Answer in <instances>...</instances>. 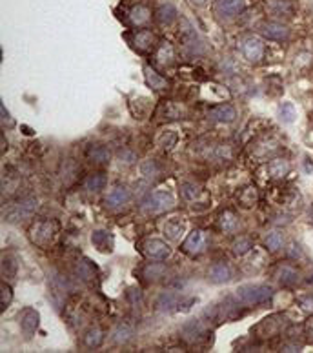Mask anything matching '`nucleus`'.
<instances>
[{
    "label": "nucleus",
    "instance_id": "f257e3e1",
    "mask_svg": "<svg viewBox=\"0 0 313 353\" xmlns=\"http://www.w3.org/2000/svg\"><path fill=\"white\" fill-rule=\"evenodd\" d=\"M38 209V201L33 195H26L22 199L11 201L2 208V217L8 222H21L26 219L33 217L35 211Z\"/></svg>",
    "mask_w": 313,
    "mask_h": 353
},
{
    "label": "nucleus",
    "instance_id": "f03ea898",
    "mask_svg": "<svg viewBox=\"0 0 313 353\" xmlns=\"http://www.w3.org/2000/svg\"><path fill=\"white\" fill-rule=\"evenodd\" d=\"M58 233V222L55 219H44V221H36L29 226L28 237L38 248H48L53 242V239Z\"/></svg>",
    "mask_w": 313,
    "mask_h": 353
},
{
    "label": "nucleus",
    "instance_id": "7ed1b4c3",
    "mask_svg": "<svg viewBox=\"0 0 313 353\" xmlns=\"http://www.w3.org/2000/svg\"><path fill=\"white\" fill-rule=\"evenodd\" d=\"M273 297V288L268 284H244L237 289V299L246 306L264 304Z\"/></svg>",
    "mask_w": 313,
    "mask_h": 353
},
{
    "label": "nucleus",
    "instance_id": "20e7f679",
    "mask_svg": "<svg viewBox=\"0 0 313 353\" xmlns=\"http://www.w3.org/2000/svg\"><path fill=\"white\" fill-rule=\"evenodd\" d=\"M179 38L182 42V49H184L186 55H199V53L204 51V46H202L201 36L197 35L195 28L191 26V22L182 18L181 21V31H179Z\"/></svg>",
    "mask_w": 313,
    "mask_h": 353
},
{
    "label": "nucleus",
    "instance_id": "39448f33",
    "mask_svg": "<svg viewBox=\"0 0 313 353\" xmlns=\"http://www.w3.org/2000/svg\"><path fill=\"white\" fill-rule=\"evenodd\" d=\"M246 8V0H215L213 13L217 15L219 21H231L237 15H241Z\"/></svg>",
    "mask_w": 313,
    "mask_h": 353
},
{
    "label": "nucleus",
    "instance_id": "423d86ee",
    "mask_svg": "<svg viewBox=\"0 0 313 353\" xmlns=\"http://www.w3.org/2000/svg\"><path fill=\"white\" fill-rule=\"evenodd\" d=\"M173 206H175V199H173L171 193H166V191L149 193L148 197L144 199V202H142V208L151 213L166 211V209H171Z\"/></svg>",
    "mask_w": 313,
    "mask_h": 353
},
{
    "label": "nucleus",
    "instance_id": "0eeeda50",
    "mask_svg": "<svg viewBox=\"0 0 313 353\" xmlns=\"http://www.w3.org/2000/svg\"><path fill=\"white\" fill-rule=\"evenodd\" d=\"M242 55H244L246 61L249 62H259L264 56V42L257 36H248L242 41Z\"/></svg>",
    "mask_w": 313,
    "mask_h": 353
},
{
    "label": "nucleus",
    "instance_id": "6e6552de",
    "mask_svg": "<svg viewBox=\"0 0 313 353\" xmlns=\"http://www.w3.org/2000/svg\"><path fill=\"white\" fill-rule=\"evenodd\" d=\"M144 255L151 261H166L171 255V248L161 239H151L144 244Z\"/></svg>",
    "mask_w": 313,
    "mask_h": 353
},
{
    "label": "nucleus",
    "instance_id": "1a4fd4ad",
    "mask_svg": "<svg viewBox=\"0 0 313 353\" xmlns=\"http://www.w3.org/2000/svg\"><path fill=\"white\" fill-rule=\"evenodd\" d=\"M18 322H21V329L24 335L31 337L33 333L38 329V324H41V313L36 311L35 308H24L18 317Z\"/></svg>",
    "mask_w": 313,
    "mask_h": 353
},
{
    "label": "nucleus",
    "instance_id": "9d476101",
    "mask_svg": "<svg viewBox=\"0 0 313 353\" xmlns=\"http://www.w3.org/2000/svg\"><path fill=\"white\" fill-rule=\"evenodd\" d=\"M259 31L268 41H286L289 36V29L279 22H262L259 26Z\"/></svg>",
    "mask_w": 313,
    "mask_h": 353
},
{
    "label": "nucleus",
    "instance_id": "9b49d317",
    "mask_svg": "<svg viewBox=\"0 0 313 353\" xmlns=\"http://www.w3.org/2000/svg\"><path fill=\"white\" fill-rule=\"evenodd\" d=\"M208 119L213 122H221V124H229L237 119V109L231 104H219L208 111Z\"/></svg>",
    "mask_w": 313,
    "mask_h": 353
},
{
    "label": "nucleus",
    "instance_id": "f8f14e48",
    "mask_svg": "<svg viewBox=\"0 0 313 353\" xmlns=\"http://www.w3.org/2000/svg\"><path fill=\"white\" fill-rule=\"evenodd\" d=\"M206 248V235L201 231V229H193L191 233L188 235V239L182 244V251L189 253V255H199L202 253Z\"/></svg>",
    "mask_w": 313,
    "mask_h": 353
},
{
    "label": "nucleus",
    "instance_id": "ddd939ff",
    "mask_svg": "<svg viewBox=\"0 0 313 353\" xmlns=\"http://www.w3.org/2000/svg\"><path fill=\"white\" fill-rule=\"evenodd\" d=\"M129 199H131V193L126 186H115L113 189H109L104 202L108 208H121V206L128 204Z\"/></svg>",
    "mask_w": 313,
    "mask_h": 353
},
{
    "label": "nucleus",
    "instance_id": "4468645a",
    "mask_svg": "<svg viewBox=\"0 0 313 353\" xmlns=\"http://www.w3.org/2000/svg\"><path fill=\"white\" fill-rule=\"evenodd\" d=\"M181 304H182L181 297L173 291H162L155 301L156 309H159V311H164V313H169V311H173V309H179L181 308Z\"/></svg>",
    "mask_w": 313,
    "mask_h": 353
},
{
    "label": "nucleus",
    "instance_id": "2eb2a0df",
    "mask_svg": "<svg viewBox=\"0 0 313 353\" xmlns=\"http://www.w3.org/2000/svg\"><path fill=\"white\" fill-rule=\"evenodd\" d=\"M91 244L95 246L101 253H111L113 251V235L106 229H96L91 233Z\"/></svg>",
    "mask_w": 313,
    "mask_h": 353
},
{
    "label": "nucleus",
    "instance_id": "dca6fc26",
    "mask_svg": "<svg viewBox=\"0 0 313 353\" xmlns=\"http://www.w3.org/2000/svg\"><path fill=\"white\" fill-rule=\"evenodd\" d=\"M75 273H76V277L81 279V281L84 282H95L96 277H99V269H96V266L93 264V262H89L88 259H82V261L76 262L75 266Z\"/></svg>",
    "mask_w": 313,
    "mask_h": 353
},
{
    "label": "nucleus",
    "instance_id": "f3484780",
    "mask_svg": "<svg viewBox=\"0 0 313 353\" xmlns=\"http://www.w3.org/2000/svg\"><path fill=\"white\" fill-rule=\"evenodd\" d=\"M181 335L186 342H195L204 335V324H202L199 319H193V321H188L184 326L181 328Z\"/></svg>",
    "mask_w": 313,
    "mask_h": 353
},
{
    "label": "nucleus",
    "instance_id": "a211bd4d",
    "mask_svg": "<svg viewBox=\"0 0 313 353\" xmlns=\"http://www.w3.org/2000/svg\"><path fill=\"white\" fill-rule=\"evenodd\" d=\"M186 231V222L182 217H171L164 224V235L169 241H179Z\"/></svg>",
    "mask_w": 313,
    "mask_h": 353
},
{
    "label": "nucleus",
    "instance_id": "6ab92c4d",
    "mask_svg": "<svg viewBox=\"0 0 313 353\" xmlns=\"http://www.w3.org/2000/svg\"><path fill=\"white\" fill-rule=\"evenodd\" d=\"M208 277L213 284H224V282H228L229 279H231V269H229L224 262H217V264H213L211 268H209Z\"/></svg>",
    "mask_w": 313,
    "mask_h": 353
},
{
    "label": "nucleus",
    "instance_id": "aec40b11",
    "mask_svg": "<svg viewBox=\"0 0 313 353\" xmlns=\"http://www.w3.org/2000/svg\"><path fill=\"white\" fill-rule=\"evenodd\" d=\"M149 18H151V11L144 4H136L129 9V22L133 26H136V28L146 26L149 22Z\"/></svg>",
    "mask_w": 313,
    "mask_h": 353
},
{
    "label": "nucleus",
    "instance_id": "412c9836",
    "mask_svg": "<svg viewBox=\"0 0 313 353\" xmlns=\"http://www.w3.org/2000/svg\"><path fill=\"white\" fill-rule=\"evenodd\" d=\"M144 76H146L148 86L151 89H155V91H162V89H166L169 86V82L166 81L161 73H156L151 66H144Z\"/></svg>",
    "mask_w": 313,
    "mask_h": 353
},
{
    "label": "nucleus",
    "instance_id": "4be33fe9",
    "mask_svg": "<svg viewBox=\"0 0 313 353\" xmlns=\"http://www.w3.org/2000/svg\"><path fill=\"white\" fill-rule=\"evenodd\" d=\"M177 15H179L177 8H175L173 4H169V2L159 6V8H156V11H155V18L161 22V24H164V26H169L171 22H175Z\"/></svg>",
    "mask_w": 313,
    "mask_h": 353
},
{
    "label": "nucleus",
    "instance_id": "5701e85b",
    "mask_svg": "<svg viewBox=\"0 0 313 353\" xmlns=\"http://www.w3.org/2000/svg\"><path fill=\"white\" fill-rule=\"evenodd\" d=\"M88 156H89V161L95 162V164H108L109 159H111V151H109V148H106V146L95 144V146H89Z\"/></svg>",
    "mask_w": 313,
    "mask_h": 353
},
{
    "label": "nucleus",
    "instance_id": "b1692460",
    "mask_svg": "<svg viewBox=\"0 0 313 353\" xmlns=\"http://www.w3.org/2000/svg\"><path fill=\"white\" fill-rule=\"evenodd\" d=\"M133 335H135V329H133L129 324H126V322H122V324H119L115 329H113L111 339L115 344H128V342L133 339Z\"/></svg>",
    "mask_w": 313,
    "mask_h": 353
},
{
    "label": "nucleus",
    "instance_id": "393cba45",
    "mask_svg": "<svg viewBox=\"0 0 313 353\" xmlns=\"http://www.w3.org/2000/svg\"><path fill=\"white\" fill-rule=\"evenodd\" d=\"M219 224H221V229L224 233H235L239 228V219L233 211L226 209L219 215Z\"/></svg>",
    "mask_w": 313,
    "mask_h": 353
},
{
    "label": "nucleus",
    "instance_id": "a878e982",
    "mask_svg": "<svg viewBox=\"0 0 313 353\" xmlns=\"http://www.w3.org/2000/svg\"><path fill=\"white\" fill-rule=\"evenodd\" d=\"M268 171L269 176H273V179H282L289 173V162L284 159H273L268 164Z\"/></svg>",
    "mask_w": 313,
    "mask_h": 353
},
{
    "label": "nucleus",
    "instance_id": "bb28decb",
    "mask_svg": "<svg viewBox=\"0 0 313 353\" xmlns=\"http://www.w3.org/2000/svg\"><path fill=\"white\" fill-rule=\"evenodd\" d=\"M106 184H108V176H106L104 173H91L84 182L86 189L93 193L102 191V189L106 188Z\"/></svg>",
    "mask_w": 313,
    "mask_h": 353
},
{
    "label": "nucleus",
    "instance_id": "cd10ccee",
    "mask_svg": "<svg viewBox=\"0 0 313 353\" xmlns=\"http://www.w3.org/2000/svg\"><path fill=\"white\" fill-rule=\"evenodd\" d=\"M277 277L282 286H295L299 282V271L295 268H291V266H282L279 269Z\"/></svg>",
    "mask_w": 313,
    "mask_h": 353
},
{
    "label": "nucleus",
    "instance_id": "c85d7f7f",
    "mask_svg": "<svg viewBox=\"0 0 313 353\" xmlns=\"http://www.w3.org/2000/svg\"><path fill=\"white\" fill-rule=\"evenodd\" d=\"M153 42H155V36H153L151 31H146V29L139 31L135 35V38H133V44H135V48L141 49V51H148V49H151Z\"/></svg>",
    "mask_w": 313,
    "mask_h": 353
},
{
    "label": "nucleus",
    "instance_id": "c756f323",
    "mask_svg": "<svg viewBox=\"0 0 313 353\" xmlns=\"http://www.w3.org/2000/svg\"><path fill=\"white\" fill-rule=\"evenodd\" d=\"M259 201V191L255 186H246L241 193H239V202H241L244 208H253Z\"/></svg>",
    "mask_w": 313,
    "mask_h": 353
},
{
    "label": "nucleus",
    "instance_id": "7c9ffc66",
    "mask_svg": "<svg viewBox=\"0 0 313 353\" xmlns=\"http://www.w3.org/2000/svg\"><path fill=\"white\" fill-rule=\"evenodd\" d=\"M104 342V333H102L101 328H89L88 331L84 333V344L88 348H99V346Z\"/></svg>",
    "mask_w": 313,
    "mask_h": 353
},
{
    "label": "nucleus",
    "instance_id": "2f4dec72",
    "mask_svg": "<svg viewBox=\"0 0 313 353\" xmlns=\"http://www.w3.org/2000/svg\"><path fill=\"white\" fill-rule=\"evenodd\" d=\"M16 271H18V264L11 255H4L2 257V277L6 281H11L16 277Z\"/></svg>",
    "mask_w": 313,
    "mask_h": 353
},
{
    "label": "nucleus",
    "instance_id": "473e14b6",
    "mask_svg": "<svg viewBox=\"0 0 313 353\" xmlns=\"http://www.w3.org/2000/svg\"><path fill=\"white\" fill-rule=\"evenodd\" d=\"M279 119H281L284 124H293L295 119H297V109L291 102H282L279 106Z\"/></svg>",
    "mask_w": 313,
    "mask_h": 353
},
{
    "label": "nucleus",
    "instance_id": "72a5a7b5",
    "mask_svg": "<svg viewBox=\"0 0 313 353\" xmlns=\"http://www.w3.org/2000/svg\"><path fill=\"white\" fill-rule=\"evenodd\" d=\"M156 62L161 66H169L173 61V46L169 42H162L156 49Z\"/></svg>",
    "mask_w": 313,
    "mask_h": 353
},
{
    "label": "nucleus",
    "instance_id": "f704fd0d",
    "mask_svg": "<svg viewBox=\"0 0 313 353\" xmlns=\"http://www.w3.org/2000/svg\"><path fill=\"white\" fill-rule=\"evenodd\" d=\"M144 277L148 282H155V281H161V279H164L166 275V268L162 264H148L144 268Z\"/></svg>",
    "mask_w": 313,
    "mask_h": 353
},
{
    "label": "nucleus",
    "instance_id": "c9c22d12",
    "mask_svg": "<svg viewBox=\"0 0 313 353\" xmlns=\"http://www.w3.org/2000/svg\"><path fill=\"white\" fill-rule=\"evenodd\" d=\"M282 244H284V239H282V235L279 231L268 233V237L264 239V246L269 251H277V249L282 248Z\"/></svg>",
    "mask_w": 313,
    "mask_h": 353
},
{
    "label": "nucleus",
    "instance_id": "e433bc0d",
    "mask_svg": "<svg viewBox=\"0 0 313 353\" xmlns=\"http://www.w3.org/2000/svg\"><path fill=\"white\" fill-rule=\"evenodd\" d=\"M251 248H253V242H251V239H248V237H241L239 241L233 242V246H231L233 253L239 255V257H241V255H246Z\"/></svg>",
    "mask_w": 313,
    "mask_h": 353
},
{
    "label": "nucleus",
    "instance_id": "4c0bfd02",
    "mask_svg": "<svg viewBox=\"0 0 313 353\" xmlns=\"http://www.w3.org/2000/svg\"><path fill=\"white\" fill-rule=\"evenodd\" d=\"M11 301H13L11 286H9L8 282H2V286H0V308H2V311H4L6 308H9Z\"/></svg>",
    "mask_w": 313,
    "mask_h": 353
},
{
    "label": "nucleus",
    "instance_id": "58836bf2",
    "mask_svg": "<svg viewBox=\"0 0 313 353\" xmlns=\"http://www.w3.org/2000/svg\"><path fill=\"white\" fill-rule=\"evenodd\" d=\"M181 191H182V195H184V199H188V201H195V199H199L202 195V189L199 188L197 184H193V182L182 184Z\"/></svg>",
    "mask_w": 313,
    "mask_h": 353
},
{
    "label": "nucleus",
    "instance_id": "ea45409f",
    "mask_svg": "<svg viewBox=\"0 0 313 353\" xmlns=\"http://www.w3.org/2000/svg\"><path fill=\"white\" fill-rule=\"evenodd\" d=\"M271 8H273V11L282 13V15H291L293 13V4L289 0H273Z\"/></svg>",
    "mask_w": 313,
    "mask_h": 353
},
{
    "label": "nucleus",
    "instance_id": "a19ab883",
    "mask_svg": "<svg viewBox=\"0 0 313 353\" xmlns=\"http://www.w3.org/2000/svg\"><path fill=\"white\" fill-rule=\"evenodd\" d=\"M175 142H177V135L173 131H166V135H162L161 139V146L164 149H171L175 146Z\"/></svg>",
    "mask_w": 313,
    "mask_h": 353
},
{
    "label": "nucleus",
    "instance_id": "79ce46f5",
    "mask_svg": "<svg viewBox=\"0 0 313 353\" xmlns=\"http://www.w3.org/2000/svg\"><path fill=\"white\" fill-rule=\"evenodd\" d=\"M128 299H129V302H131L133 306L142 304V293H141V289H139V288H129L128 289Z\"/></svg>",
    "mask_w": 313,
    "mask_h": 353
},
{
    "label": "nucleus",
    "instance_id": "37998d69",
    "mask_svg": "<svg viewBox=\"0 0 313 353\" xmlns=\"http://www.w3.org/2000/svg\"><path fill=\"white\" fill-rule=\"evenodd\" d=\"M141 169H142V175H146V176H155L156 173H159V168H156L155 161H146Z\"/></svg>",
    "mask_w": 313,
    "mask_h": 353
},
{
    "label": "nucleus",
    "instance_id": "c03bdc74",
    "mask_svg": "<svg viewBox=\"0 0 313 353\" xmlns=\"http://www.w3.org/2000/svg\"><path fill=\"white\" fill-rule=\"evenodd\" d=\"M299 302H301V308L304 309V311H313V295L301 297L299 299Z\"/></svg>",
    "mask_w": 313,
    "mask_h": 353
},
{
    "label": "nucleus",
    "instance_id": "a18cd8bd",
    "mask_svg": "<svg viewBox=\"0 0 313 353\" xmlns=\"http://www.w3.org/2000/svg\"><path fill=\"white\" fill-rule=\"evenodd\" d=\"M0 113H2V124H4V126H13V124H15V121L11 119V115H9V111L6 109L4 104H0Z\"/></svg>",
    "mask_w": 313,
    "mask_h": 353
},
{
    "label": "nucleus",
    "instance_id": "49530a36",
    "mask_svg": "<svg viewBox=\"0 0 313 353\" xmlns=\"http://www.w3.org/2000/svg\"><path fill=\"white\" fill-rule=\"evenodd\" d=\"M221 69H224V71H235V64H233L231 58H224L221 62Z\"/></svg>",
    "mask_w": 313,
    "mask_h": 353
},
{
    "label": "nucleus",
    "instance_id": "de8ad7c7",
    "mask_svg": "<svg viewBox=\"0 0 313 353\" xmlns=\"http://www.w3.org/2000/svg\"><path fill=\"white\" fill-rule=\"evenodd\" d=\"M289 257H301V249H299L297 244H291V249H289Z\"/></svg>",
    "mask_w": 313,
    "mask_h": 353
},
{
    "label": "nucleus",
    "instance_id": "09e8293b",
    "mask_svg": "<svg viewBox=\"0 0 313 353\" xmlns=\"http://www.w3.org/2000/svg\"><path fill=\"white\" fill-rule=\"evenodd\" d=\"M306 331H308V335H309V337L313 339V317L309 319V321H308V324H306Z\"/></svg>",
    "mask_w": 313,
    "mask_h": 353
},
{
    "label": "nucleus",
    "instance_id": "8fccbe9b",
    "mask_svg": "<svg viewBox=\"0 0 313 353\" xmlns=\"http://www.w3.org/2000/svg\"><path fill=\"white\" fill-rule=\"evenodd\" d=\"M189 2H191V4H195V6H204L208 0H189Z\"/></svg>",
    "mask_w": 313,
    "mask_h": 353
},
{
    "label": "nucleus",
    "instance_id": "3c124183",
    "mask_svg": "<svg viewBox=\"0 0 313 353\" xmlns=\"http://www.w3.org/2000/svg\"><path fill=\"white\" fill-rule=\"evenodd\" d=\"M306 171H313V164H309V162H306Z\"/></svg>",
    "mask_w": 313,
    "mask_h": 353
}]
</instances>
